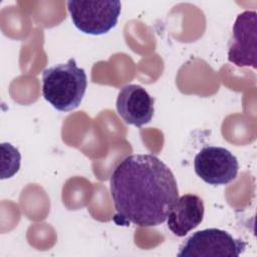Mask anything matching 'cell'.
Here are the masks:
<instances>
[{
    "mask_svg": "<svg viewBox=\"0 0 257 257\" xmlns=\"http://www.w3.org/2000/svg\"><path fill=\"white\" fill-rule=\"evenodd\" d=\"M109 189L116 210L113 220L121 225H161L179 198L173 172L152 154H135L120 161L110 176Z\"/></svg>",
    "mask_w": 257,
    "mask_h": 257,
    "instance_id": "cell-1",
    "label": "cell"
},
{
    "mask_svg": "<svg viewBox=\"0 0 257 257\" xmlns=\"http://www.w3.org/2000/svg\"><path fill=\"white\" fill-rule=\"evenodd\" d=\"M86 87V73L76 65L73 58L43 70L42 95L59 111H70L78 107Z\"/></svg>",
    "mask_w": 257,
    "mask_h": 257,
    "instance_id": "cell-2",
    "label": "cell"
},
{
    "mask_svg": "<svg viewBox=\"0 0 257 257\" xmlns=\"http://www.w3.org/2000/svg\"><path fill=\"white\" fill-rule=\"evenodd\" d=\"M74 26L83 33L101 35L112 29L118 20L121 3L117 0L67 1Z\"/></svg>",
    "mask_w": 257,
    "mask_h": 257,
    "instance_id": "cell-3",
    "label": "cell"
},
{
    "mask_svg": "<svg viewBox=\"0 0 257 257\" xmlns=\"http://www.w3.org/2000/svg\"><path fill=\"white\" fill-rule=\"evenodd\" d=\"M246 249V243L227 231L209 228L197 231L180 247L179 257H237Z\"/></svg>",
    "mask_w": 257,
    "mask_h": 257,
    "instance_id": "cell-4",
    "label": "cell"
},
{
    "mask_svg": "<svg viewBox=\"0 0 257 257\" xmlns=\"http://www.w3.org/2000/svg\"><path fill=\"white\" fill-rule=\"evenodd\" d=\"M194 169L204 182L219 186L229 184L237 177L239 164L237 158L227 149L209 146L196 155Z\"/></svg>",
    "mask_w": 257,
    "mask_h": 257,
    "instance_id": "cell-5",
    "label": "cell"
},
{
    "mask_svg": "<svg viewBox=\"0 0 257 257\" xmlns=\"http://www.w3.org/2000/svg\"><path fill=\"white\" fill-rule=\"evenodd\" d=\"M257 13L244 11L235 20L228 60L238 67L257 68Z\"/></svg>",
    "mask_w": 257,
    "mask_h": 257,
    "instance_id": "cell-6",
    "label": "cell"
},
{
    "mask_svg": "<svg viewBox=\"0 0 257 257\" xmlns=\"http://www.w3.org/2000/svg\"><path fill=\"white\" fill-rule=\"evenodd\" d=\"M116 110L128 124L141 127L152 120L154 99L148 91L138 84L122 86L116 98Z\"/></svg>",
    "mask_w": 257,
    "mask_h": 257,
    "instance_id": "cell-7",
    "label": "cell"
},
{
    "mask_svg": "<svg viewBox=\"0 0 257 257\" xmlns=\"http://www.w3.org/2000/svg\"><path fill=\"white\" fill-rule=\"evenodd\" d=\"M204 202L194 194H186L178 198L168 217V228L178 237L186 236L198 227L204 218Z\"/></svg>",
    "mask_w": 257,
    "mask_h": 257,
    "instance_id": "cell-8",
    "label": "cell"
},
{
    "mask_svg": "<svg viewBox=\"0 0 257 257\" xmlns=\"http://www.w3.org/2000/svg\"><path fill=\"white\" fill-rule=\"evenodd\" d=\"M21 155L19 151L9 143L1 144V179L14 176L20 169Z\"/></svg>",
    "mask_w": 257,
    "mask_h": 257,
    "instance_id": "cell-9",
    "label": "cell"
}]
</instances>
